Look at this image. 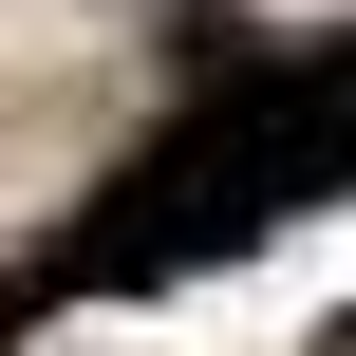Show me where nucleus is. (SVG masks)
Masks as SVG:
<instances>
[{"instance_id": "f257e3e1", "label": "nucleus", "mask_w": 356, "mask_h": 356, "mask_svg": "<svg viewBox=\"0 0 356 356\" xmlns=\"http://www.w3.org/2000/svg\"><path fill=\"white\" fill-rule=\"evenodd\" d=\"M338 169H356V56H338V75H244V56H225L207 113H188V131H169V150H150L38 282H150V263H207V244L319 207Z\"/></svg>"}, {"instance_id": "f03ea898", "label": "nucleus", "mask_w": 356, "mask_h": 356, "mask_svg": "<svg viewBox=\"0 0 356 356\" xmlns=\"http://www.w3.org/2000/svg\"><path fill=\"white\" fill-rule=\"evenodd\" d=\"M338 356H356V319H338Z\"/></svg>"}]
</instances>
